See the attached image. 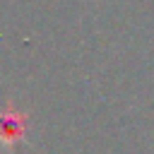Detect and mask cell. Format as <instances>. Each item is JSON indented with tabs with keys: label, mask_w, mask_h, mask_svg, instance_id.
I'll use <instances>...</instances> for the list:
<instances>
[{
	"label": "cell",
	"mask_w": 154,
	"mask_h": 154,
	"mask_svg": "<svg viewBox=\"0 0 154 154\" xmlns=\"http://www.w3.org/2000/svg\"><path fill=\"white\" fill-rule=\"evenodd\" d=\"M19 132H22V125H19V123H17V118L10 113V118H5V120H2V128H0V137L12 142V140H17V137H19Z\"/></svg>",
	"instance_id": "obj_1"
}]
</instances>
